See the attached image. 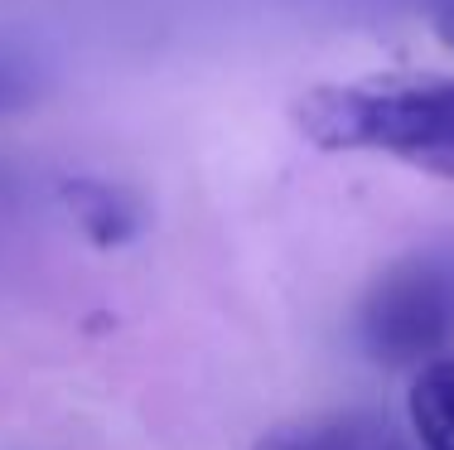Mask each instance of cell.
Listing matches in <instances>:
<instances>
[{"label": "cell", "mask_w": 454, "mask_h": 450, "mask_svg": "<svg viewBox=\"0 0 454 450\" xmlns=\"http://www.w3.org/2000/svg\"><path fill=\"white\" fill-rule=\"evenodd\" d=\"M29 98H35V88H29V83L20 78L10 63H0V116H5V112H20V107H29Z\"/></svg>", "instance_id": "cell-6"}, {"label": "cell", "mask_w": 454, "mask_h": 450, "mask_svg": "<svg viewBox=\"0 0 454 450\" xmlns=\"http://www.w3.org/2000/svg\"><path fill=\"white\" fill-rule=\"evenodd\" d=\"M256 450H392L387 426L372 416L343 412V416H309V422H290L271 431Z\"/></svg>", "instance_id": "cell-4"}, {"label": "cell", "mask_w": 454, "mask_h": 450, "mask_svg": "<svg viewBox=\"0 0 454 450\" xmlns=\"http://www.w3.org/2000/svg\"><path fill=\"white\" fill-rule=\"evenodd\" d=\"M363 349L387 368H420L454 339V257L416 252L372 281L358 315Z\"/></svg>", "instance_id": "cell-2"}, {"label": "cell", "mask_w": 454, "mask_h": 450, "mask_svg": "<svg viewBox=\"0 0 454 450\" xmlns=\"http://www.w3.org/2000/svg\"><path fill=\"white\" fill-rule=\"evenodd\" d=\"M63 203H68L73 223L97 242V248H121L140 233L145 213L126 189L106 185V179H63Z\"/></svg>", "instance_id": "cell-3"}, {"label": "cell", "mask_w": 454, "mask_h": 450, "mask_svg": "<svg viewBox=\"0 0 454 450\" xmlns=\"http://www.w3.org/2000/svg\"><path fill=\"white\" fill-rule=\"evenodd\" d=\"M295 131L319 150H377L435 179H454V78L324 83L295 102Z\"/></svg>", "instance_id": "cell-1"}, {"label": "cell", "mask_w": 454, "mask_h": 450, "mask_svg": "<svg viewBox=\"0 0 454 450\" xmlns=\"http://www.w3.org/2000/svg\"><path fill=\"white\" fill-rule=\"evenodd\" d=\"M435 29H440V39H445V44H454V0H450V5H440Z\"/></svg>", "instance_id": "cell-7"}, {"label": "cell", "mask_w": 454, "mask_h": 450, "mask_svg": "<svg viewBox=\"0 0 454 450\" xmlns=\"http://www.w3.org/2000/svg\"><path fill=\"white\" fill-rule=\"evenodd\" d=\"M411 426L426 450H454V353L420 363L411 383Z\"/></svg>", "instance_id": "cell-5"}]
</instances>
